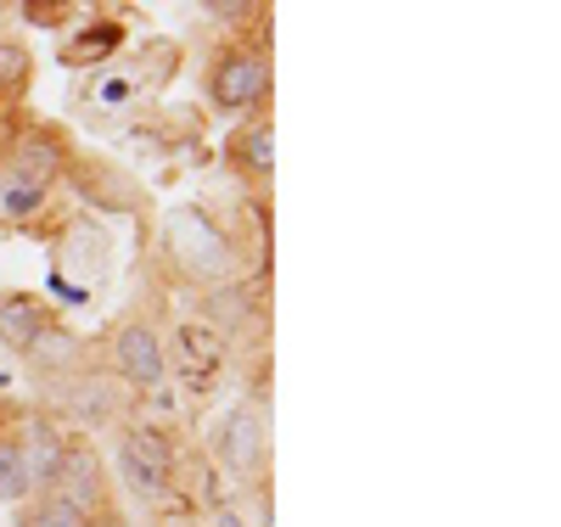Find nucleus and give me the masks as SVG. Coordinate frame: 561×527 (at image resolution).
Here are the masks:
<instances>
[{"mask_svg": "<svg viewBox=\"0 0 561 527\" xmlns=\"http://www.w3.org/2000/svg\"><path fill=\"white\" fill-rule=\"evenodd\" d=\"M163 253L180 275H192L203 286H225V280H237L242 275V253L237 242L225 236V225L197 208V203H180L169 219H163Z\"/></svg>", "mask_w": 561, "mask_h": 527, "instance_id": "1", "label": "nucleus"}, {"mask_svg": "<svg viewBox=\"0 0 561 527\" xmlns=\"http://www.w3.org/2000/svg\"><path fill=\"white\" fill-rule=\"evenodd\" d=\"M174 466H180V449H174V438L163 433V426L129 421L118 433V477H124V489L135 500H163L174 489V477H180Z\"/></svg>", "mask_w": 561, "mask_h": 527, "instance_id": "2", "label": "nucleus"}, {"mask_svg": "<svg viewBox=\"0 0 561 527\" xmlns=\"http://www.w3.org/2000/svg\"><path fill=\"white\" fill-rule=\"evenodd\" d=\"M270 95V51L264 45H225L208 62V102L219 113L259 107Z\"/></svg>", "mask_w": 561, "mask_h": 527, "instance_id": "3", "label": "nucleus"}, {"mask_svg": "<svg viewBox=\"0 0 561 527\" xmlns=\"http://www.w3.org/2000/svg\"><path fill=\"white\" fill-rule=\"evenodd\" d=\"M225 331L214 320H180L169 331V348H163V370H174L192 393H208L219 370H225Z\"/></svg>", "mask_w": 561, "mask_h": 527, "instance_id": "4", "label": "nucleus"}, {"mask_svg": "<svg viewBox=\"0 0 561 527\" xmlns=\"http://www.w3.org/2000/svg\"><path fill=\"white\" fill-rule=\"evenodd\" d=\"M208 449H214V466L230 471L237 483H253L264 471V426H259V410L253 404H230L214 433H208Z\"/></svg>", "mask_w": 561, "mask_h": 527, "instance_id": "5", "label": "nucleus"}, {"mask_svg": "<svg viewBox=\"0 0 561 527\" xmlns=\"http://www.w3.org/2000/svg\"><path fill=\"white\" fill-rule=\"evenodd\" d=\"M113 370H118V381H129L135 393H152V388H163V337L147 325V320H124L118 331H113Z\"/></svg>", "mask_w": 561, "mask_h": 527, "instance_id": "6", "label": "nucleus"}, {"mask_svg": "<svg viewBox=\"0 0 561 527\" xmlns=\"http://www.w3.org/2000/svg\"><path fill=\"white\" fill-rule=\"evenodd\" d=\"M73 511H84V516H96V511H107L113 500H107V471H102V455H96V444L90 438H68V449H62V466H57V483H51Z\"/></svg>", "mask_w": 561, "mask_h": 527, "instance_id": "7", "label": "nucleus"}, {"mask_svg": "<svg viewBox=\"0 0 561 527\" xmlns=\"http://www.w3.org/2000/svg\"><path fill=\"white\" fill-rule=\"evenodd\" d=\"M7 174L51 197L57 180L68 174V147H62V135H51V129H23V135L12 140V152H7Z\"/></svg>", "mask_w": 561, "mask_h": 527, "instance_id": "8", "label": "nucleus"}, {"mask_svg": "<svg viewBox=\"0 0 561 527\" xmlns=\"http://www.w3.org/2000/svg\"><path fill=\"white\" fill-rule=\"evenodd\" d=\"M51 325H57L51 320V303H39L34 293H7V298H0V348H7V354H23L28 359V348Z\"/></svg>", "mask_w": 561, "mask_h": 527, "instance_id": "9", "label": "nucleus"}, {"mask_svg": "<svg viewBox=\"0 0 561 527\" xmlns=\"http://www.w3.org/2000/svg\"><path fill=\"white\" fill-rule=\"evenodd\" d=\"M18 449H23V466H28V483L34 489H51L57 483V466H62V449H68V433L45 415H28L18 426Z\"/></svg>", "mask_w": 561, "mask_h": 527, "instance_id": "10", "label": "nucleus"}, {"mask_svg": "<svg viewBox=\"0 0 561 527\" xmlns=\"http://www.w3.org/2000/svg\"><path fill=\"white\" fill-rule=\"evenodd\" d=\"M68 264L84 270L90 280H102V275L113 270V242H107V230L90 225V219H79L73 236H68Z\"/></svg>", "mask_w": 561, "mask_h": 527, "instance_id": "11", "label": "nucleus"}, {"mask_svg": "<svg viewBox=\"0 0 561 527\" xmlns=\"http://www.w3.org/2000/svg\"><path fill=\"white\" fill-rule=\"evenodd\" d=\"M90 516L73 511L57 489H34L23 505H18V527H84Z\"/></svg>", "mask_w": 561, "mask_h": 527, "instance_id": "12", "label": "nucleus"}, {"mask_svg": "<svg viewBox=\"0 0 561 527\" xmlns=\"http://www.w3.org/2000/svg\"><path fill=\"white\" fill-rule=\"evenodd\" d=\"M230 158H237L248 174L264 180V174L275 169V129H270V118H253L237 140H230Z\"/></svg>", "mask_w": 561, "mask_h": 527, "instance_id": "13", "label": "nucleus"}, {"mask_svg": "<svg viewBox=\"0 0 561 527\" xmlns=\"http://www.w3.org/2000/svg\"><path fill=\"white\" fill-rule=\"evenodd\" d=\"M28 494H34V483H28V466H23V449H18V426H12V433H0V500L23 505Z\"/></svg>", "mask_w": 561, "mask_h": 527, "instance_id": "14", "label": "nucleus"}, {"mask_svg": "<svg viewBox=\"0 0 561 527\" xmlns=\"http://www.w3.org/2000/svg\"><path fill=\"white\" fill-rule=\"evenodd\" d=\"M124 39V28L118 23H102V28H79L68 45H62V62L68 68H84V62H102L107 51H113V45Z\"/></svg>", "mask_w": 561, "mask_h": 527, "instance_id": "15", "label": "nucleus"}, {"mask_svg": "<svg viewBox=\"0 0 561 527\" xmlns=\"http://www.w3.org/2000/svg\"><path fill=\"white\" fill-rule=\"evenodd\" d=\"M39 208H45V191H34L0 169V219H34Z\"/></svg>", "mask_w": 561, "mask_h": 527, "instance_id": "16", "label": "nucleus"}, {"mask_svg": "<svg viewBox=\"0 0 561 527\" xmlns=\"http://www.w3.org/2000/svg\"><path fill=\"white\" fill-rule=\"evenodd\" d=\"M23 79H28V51H23L18 39H0V95L18 90Z\"/></svg>", "mask_w": 561, "mask_h": 527, "instance_id": "17", "label": "nucleus"}, {"mask_svg": "<svg viewBox=\"0 0 561 527\" xmlns=\"http://www.w3.org/2000/svg\"><path fill=\"white\" fill-rule=\"evenodd\" d=\"M208 527H248V522H242V511H237V505H214Z\"/></svg>", "mask_w": 561, "mask_h": 527, "instance_id": "18", "label": "nucleus"}, {"mask_svg": "<svg viewBox=\"0 0 561 527\" xmlns=\"http://www.w3.org/2000/svg\"><path fill=\"white\" fill-rule=\"evenodd\" d=\"M84 527H129V522H124V511H113V505H107V511H96V516H90Z\"/></svg>", "mask_w": 561, "mask_h": 527, "instance_id": "19", "label": "nucleus"}, {"mask_svg": "<svg viewBox=\"0 0 561 527\" xmlns=\"http://www.w3.org/2000/svg\"><path fill=\"white\" fill-rule=\"evenodd\" d=\"M7 388H12V365H7V359H0V393H7Z\"/></svg>", "mask_w": 561, "mask_h": 527, "instance_id": "20", "label": "nucleus"}]
</instances>
